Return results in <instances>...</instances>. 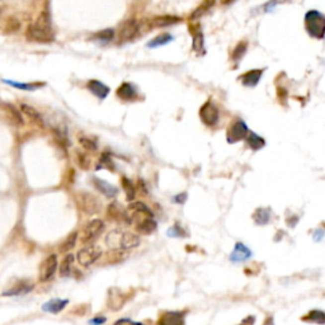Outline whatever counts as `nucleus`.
<instances>
[{
  "instance_id": "nucleus-23",
  "label": "nucleus",
  "mask_w": 325,
  "mask_h": 325,
  "mask_svg": "<svg viewBox=\"0 0 325 325\" xmlns=\"http://www.w3.org/2000/svg\"><path fill=\"white\" fill-rule=\"evenodd\" d=\"M117 95L123 100H134L137 97V91L135 86L130 83H123L117 89Z\"/></svg>"
},
{
  "instance_id": "nucleus-11",
  "label": "nucleus",
  "mask_w": 325,
  "mask_h": 325,
  "mask_svg": "<svg viewBox=\"0 0 325 325\" xmlns=\"http://www.w3.org/2000/svg\"><path fill=\"white\" fill-rule=\"evenodd\" d=\"M200 117L201 121H202L206 126L212 127V126L217 125V122H219V109H217V107L215 106L212 102H206L200 109Z\"/></svg>"
},
{
  "instance_id": "nucleus-25",
  "label": "nucleus",
  "mask_w": 325,
  "mask_h": 325,
  "mask_svg": "<svg viewBox=\"0 0 325 325\" xmlns=\"http://www.w3.org/2000/svg\"><path fill=\"white\" fill-rule=\"evenodd\" d=\"M180 20V18L174 17V15H160V17H155L154 19L152 20V26L153 27H168L171 26V24H177Z\"/></svg>"
},
{
  "instance_id": "nucleus-37",
  "label": "nucleus",
  "mask_w": 325,
  "mask_h": 325,
  "mask_svg": "<svg viewBox=\"0 0 325 325\" xmlns=\"http://www.w3.org/2000/svg\"><path fill=\"white\" fill-rule=\"evenodd\" d=\"M3 106L4 108L10 113L11 118H13V121H14L15 123H18V125H23V118L22 116H20V112H18L17 109H15V107H13L11 104H8V103H5V104H3Z\"/></svg>"
},
{
  "instance_id": "nucleus-40",
  "label": "nucleus",
  "mask_w": 325,
  "mask_h": 325,
  "mask_svg": "<svg viewBox=\"0 0 325 325\" xmlns=\"http://www.w3.org/2000/svg\"><path fill=\"white\" fill-rule=\"evenodd\" d=\"M100 162H102L103 166L108 168L111 171H114L113 162H112V157L109 155V153H104V154H102V157H100Z\"/></svg>"
},
{
  "instance_id": "nucleus-31",
  "label": "nucleus",
  "mask_w": 325,
  "mask_h": 325,
  "mask_svg": "<svg viewBox=\"0 0 325 325\" xmlns=\"http://www.w3.org/2000/svg\"><path fill=\"white\" fill-rule=\"evenodd\" d=\"M75 160H77V164L83 169V170H89L91 166V159L89 158V155L86 153L77 152L75 153Z\"/></svg>"
},
{
  "instance_id": "nucleus-19",
  "label": "nucleus",
  "mask_w": 325,
  "mask_h": 325,
  "mask_svg": "<svg viewBox=\"0 0 325 325\" xmlns=\"http://www.w3.org/2000/svg\"><path fill=\"white\" fill-rule=\"evenodd\" d=\"M20 111H22V113L24 114L26 117H28L32 122L36 123V125L40 126V127H43V118L37 109L29 106V104H24V103H23V104H20Z\"/></svg>"
},
{
  "instance_id": "nucleus-34",
  "label": "nucleus",
  "mask_w": 325,
  "mask_h": 325,
  "mask_svg": "<svg viewBox=\"0 0 325 325\" xmlns=\"http://www.w3.org/2000/svg\"><path fill=\"white\" fill-rule=\"evenodd\" d=\"M79 144L81 145V148H83L84 150H86V152H91V153L97 152V149H98L97 143H95V140L90 139V137L80 136Z\"/></svg>"
},
{
  "instance_id": "nucleus-13",
  "label": "nucleus",
  "mask_w": 325,
  "mask_h": 325,
  "mask_svg": "<svg viewBox=\"0 0 325 325\" xmlns=\"http://www.w3.org/2000/svg\"><path fill=\"white\" fill-rule=\"evenodd\" d=\"M158 325H185L183 311H165L158 320Z\"/></svg>"
},
{
  "instance_id": "nucleus-41",
  "label": "nucleus",
  "mask_w": 325,
  "mask_h": 325,
  "mask_svg": "<svg viewBox=\"0 0 325 325\" xmlns=\"http://www.w3.org/2000/svg\"><path fill=\"white\" fill-rule=\"evenodd\" d=\"M245 50H246V43L245 42H240L239 45L237 46L234 49V52H233V57H234L235 60H239V59H242V56L244 54H245Z\"/></svg>"
},
{
  "instance_id": "nucleus-26",
  "label": "nucleus",
  "mask_w": 325,
  "mask_h": 325,
  "mask_svg": "<svg viewBox=\"0 0 325 325\" xmlns=\"http://www.w3.org/2000/svg\"><path fill=\"white\" fill-rule=\"evenodd\" d=\"M121 185H122L123 192H125L126 200L129 201V202H132L135 196H136V188H135L134 183L127 177H122L121 178Z\"/></svg>"
},
{
  "instance_id": "nucleus-48",
  "label": "nucleus",
  "mask_w": 325,
  "mask_h": 325,
  "mask_svg": "<svg viewBox=\"0 0 325 325\" xmlns=\"http://www.w3.org/2000/svg\"><path fill=\"white\" fill-rule=\"evenodd\" d=\"M0 11H1V10H0Z\"/></svg>"
},
{
  "instance_id": "nucleus-4",
  "label": "nucleus",
  "mask_w": 325,
  "mask_h": 325,
  "mask_svg": "<svg viewBox=\"0 0 325 325\" xmlns=\"http://www.w3.org/2000/svg\"><path fill=\"white\" fill-rule=\"evenodd\" d=\"M78 205L79 208L88 216H94L102 211V202L94 194L89 192H81L78 196Z\"/></svg>"
},
{
  "instance_id": "nucleus-28",
  "label": "nucleus",
  "mask_w": 325,
  "mask_h": 325,
  "mask_svg": "<svg viewBox=\"0 0 325 325\" xmlns=\"http://www.w3.org/2000/svg\"><path fill=\"white\" fill-rule=\"evenodd\" d=\"M253 219L257 225H265L269 223L271 219V211L268 208H258L257 211L253 214Z\"/></svg>"
},
{
  "instance_id": "nucleus-14",
  "label": "nucleus",
  "mask_w": 325,
  "mask_h": 325,
  "mask_svg": "<svg viewBox=\"0 0 325 325\" xmlns=\"http://www.w3.org/2000/svg\"><path fill=\"white\" fill-rule=\"evenodd\" d=\"M91 183H93V185H94L95 188H97L98 191L103 194V196H106L107 198H111L112 200V198H116V197H117L118 189L116 188L114 185H112L111 183L100 179V178H98V177L93 178Z\"/></svg>"
},
{
  "instance_id": "nucleus-22",
  "label": "nucleus",
  "mask_w": 325,
  "mask_h": 325,
  "mask_svg": "<svg viewBox=\"0 0 325 325\" xmlns=\"http://www.w3.org/2000/svg\"><path fill=\"white\" fill-rule=\"evenodd\" d=\"M122 233V229H114V230L109 231L106 237V245L108 246L109 249H117V250H120V243Z\"/></svg>"
},
{
  "instance_id": "nucleus-10",
  "label": "nucleus",
  "mask_w": 325,
  "mask_h": 325,
  "mask_svg": "<svg viewBox=\"0 0 325 325\" xmlns=\"http://www.w3.org/2000/svg\"><path fill=\"white\" fill-rule=\"evenodd\" d=\"M59 267V262H57L56 254H51L46 258L40 265V281L41 282H47L55 276Z\"/></svg>"
},
{
  "instance_id": "nucleus-46",
  "label": "nucleus",
  "mask_w": 325,
  "mask_h": 325,
  "mask_svg": "<svg viewBox=\"0 0 325 325\" xmlns=\"http://www.w3.org/2000/svg\"><path fill=\"white\" fill-rule=\"evenodd\" d=\"M233 1H234V0H221V3L223 4H230L233 3Z\"/></svg>"
},
{
  "instance_id": "nucleus-17",
  "label": "nucleus",
  "mask_w": 325,
  "mask_h": 325,
  "mask_svg": "<svg viewBox=\"0 0 325 325\" xmlns=\"http://www.w3.org/2000/svg\"><path fill=\"white\" fill-rule=\"evenodd\" d=\"M86 88H88L89 91H91L95 97L99 98V99H104V98L109 94L108 86H107L106 84L98 81V80H89L88 84H86Z\"/></svg>"
},
{
  "instance_id": "nucleus-43",
  "label": "nucleus",
  "mask_w": 325,
  "mask_h": 325,
  "mask_svg": "<svg viewBox=\"0 0 325 325\" xmlns=\"http://www.w3.org/2000/svg\"><path fill=\"white\" fill-rule=\"evenodd\" d=\"M113 325H144L143 323L132 322L131 319H118Z\"/></svg>"
},
{
  "instance_id": "nucleus-21",
  "label": "nucleus",
  "mask_w": 325,
  "mask_h": 325,
  "mask_svg": "<svg viewBox=\"0 0 325 325\" xmlns=\"http://www.w3.org/2000/svg\"><path fill=\"white\" fill-rule=\"evenodd\" d=\"M69 304V300H61V299H54L49 303H46L45 305L42 306V310L46 311V313H51V314H57L63 311L64 309L66 308V305Z\"/></svg>"
},
{
  "instance_id": "nucleus-38",
  "label": "nucleus",
  "mask_w": 325,
  "mask_h": 325,
  "mask_svg": "<svg viewBox=\"0 0 325 325\" xmlns=\"http://www.w3.org/2000/svg\"><path fill=\"white\" fill-rule=\"evenodd\" d=\"M192 47L196 52L203 51V34L200 31L197 32L193 36V42H192Z\"/></svg>"
},
{
  "instance_id": "nucleus-35",
  "label": "nucleus",
  "mask_w": 325,
  "mask_h": 325,
  "mask_svg": "<svg viewBox=\"0 0 325 325\" xmlns=\"http://www.w3.org/2000/svg\"><path fill=\"white\" fill-rule=\"evenodd\" d=\"M32 290L31 285H27V283H20V285L15 286L10 290V291L4 292L3 295H6V296H11V295H19V294H24V292H28Z\"/></svg>"
},
{
  "instance_id": "nucleus-9",
  "label": "nucleus",
  "mask_w": 325,
  "mask_h": 325,
  "mask_svg": "<svg viewBox=\"0 0 325 325\" xmlns=\"http://www.w3.org/2000/svg\"><path fill=\"white\" fill-rule=\"evenodd\" d=\"M248 126L244 121L238 120L234 123H231L229 127L228 134H226V139H228L229 144H235L239 141L244 140L248 135Z\"/></svg>"
},
{
  "instance_id": "nucleus-2",
  "label": "nucleus",
  "mask_w": 325,
  "mask_h": 325,
  "mask_svg": "<svg viewBox=\"0 0 325 325\" xmlns=\"http://www.w3.org/2000/svg\"><path fill=\"white\" fill-rule=\"evenodd\" d=\"M305 26L313 37L323 38L325 32V18L318 10H310L305 15Z\"/></svg>"
},
{
  "instance_id": "nucleus-1",
  "label": "nucleus",
  "mask_w": 325,
  "mask_h": 325,
  "mask_svg": "<svg viewBox=\"0 0 325 325\" xmlns=\"http://www.w3.org/2000/svg\"><path fill=\"white\" fill-rule=\"evenodd\" d=\"M27 38L29 41L41 43H47L54 41V31H52L51 18H50L49 11H42L40 17L36 19V22L29 24L28 28H27Z\"/></svg>"
},
{
  "instance_id": "nucleus-33",
  "label": "nucleus",
  "mask_w": 325,
  "mask_h": 325,
  "mask_svg": "<svg viewBox=\"0 0 325 325\" xmlns=\"http://www.w3.org/2000/svg\"><path fill=\"white\" fill-rule=\"evenodd\" d=\"M77 240H78V233L77 231H74V233H72V234L69 235V237L64 240V243L60 245V251L65 253V251L72 250V249L75 246V244H77Z\"/></svg>"
},
{
  "instance_id": "nucleus-45",
  "label": "nucleus",
  "mask_w": 325,
  "mask_h": 325,
  "mask_svg": "<svg viewBox=\"0 0 325 325\" xmlns=\"http://www.w3.org/2000/svg\"><path fill=\"white\" fill-rule=\"evenodd\" d=\"M185 200H187V193H180L174 197V202L177 203H184Z\"/></svg>"
},
{
  "instance_id": "nucleus-20",
  "label": "nucleus",
  "mask_w": 325,
  "mask_h": 325,
  "mask_svg": "<svg viewBox=\"0 0 325 325\" xmlns=\"http://www.w3.org/2000/svg\"><path fill=\"white\" fill-rule=\"evenodd\" d=\"M125 258V254H123V250H117V249H109L107 253L100 255V262L102 264H114V263H118L121 260H123Z\"/></svg>"
},
{
  "instance_id": "nucleus-24",
  "label": "nucleus",
  "mask_w": 325,
  "mask_h": 325,
  "mask_svg": "<svg viewBox=\"0 0 325 325\" xmlns=\"http://www.w3.org/2000/svg\"><path fill=\"white\" fill-rule=\"evenodd\" d=\"M262 74H263L262 70H250V72H248L246 74L243 75L240 79H242V83L245 86H255L258 83H259Z\"/></svg>"
},
{
  "instance_id": "nucleus-30",
  "label": "nucleus",
  "mask_w": 325,
  "mask_h": 325,
  "mask_svg": "<svg viewBox=\"0 0 325 325\" xmlns=\"http://www.w3.org/2000/svg\"><path fill=\"white\" fill-rule=\"evenodd\" d=\"M248 137H245L246 139V143H248L249 148L253 149V150H259V149H262L263 146L265 145V141L263 137H260L259 135L254 134V132H250L249 135H246Z\"/></svg>"
},
{
  "instance_id": "nucleus-18",
  "label": "nucleus",
  "mask_w": 325,
  "mask_h": 325,
  "mask_svg": "<svg viewBox=\"0 0 325 325\" xmlns=\"http://www.w3.org/2000/svg\"><path fill=\"white\" fill-rule=\"evenodd\" d=\"M250 257H251V251L249 250L244 244H242V243H237V245H235L234 250H233V253H231L230 255V259L231 262L239 263V262H244V260H246Z\"/></svg>"
},
{
  "instance_id": "nucleus-29",
  "label": "nucleus",
  "mask_w": 325,
  "mask_h": 325,
  "mask_svg": "<svg viewBox=\"0 0 325 325\" xmlns=\"http://www.w3.org/2000/svg\"><path fill=\"white\" fill-rule=\"evenodd\" d=\"M73 263H74V255L70 253L64 258L63 262H61L60 264V269H59V272H60L61 277H69L70 274H72Z\"/></svg>"
},
{
  "instance_id": "nucleus-47",
  "label": "nucleus",
  "mask_w": 325,
  "mask_h": 325,
  "mask_svg": "<svg viewBox=\"0 0 325 325\" xmlns=\"http://www.w3.org/2000/svg\"><path fill=\"white\" fill-rule=\"evenodd\" d=\"M243 325H245V323H243Z\"/></svg>"
},
{
  "instance_id": "nucleus-36",
  "label": "nucleus",
  "mask_w": 325,
  "mask_h": 325,
  "mask_svg": "<svg viewBox=\"0 0 325 325\" xmlns=\"http://www.w3.org/2000/svg\"><path fill=\"white\" fill-rule=\"evenodd\" d=\"M20 29V22L17 18H9L5 24L6 33H17Z\"/></svg>"
},
{
  "instance_id": "nucleus-12",
  "label": "nucleus",
  "mask_w": 325,
  "mask_h": 325,
  "mask_svg": "<svg viewBox=\"0 0 325 325\" xmlns=\"http://www.w3.org/2000/svg\"><path fill=\"white\" fill-rule=\"evenodd\" d=\"M140 32V26L136 19H129L123 24L120 32V40L122 42H129L134 38L137 37V34Z\"/></svg>"
},
{
  "instance_id": "nucleus-6",
  "label": "nucleus",
  "mask_w": 325,
  "mask_h": 325,
  "mask_svg": "<svg viewBox=\"0 0 325 325\" xmlns=\"http://www.w3.org/2000/svg\"><path fill=\"white\" fill-rule=\"evenodd\" d=\"M102 253V248H100L99 245L89 244V245L84 246V248H81L77 253L78 263H79L81 267H89V265H91L93 263H95L99 259Z\"/></svg>"
},
{
  "instance_id": "nucleus-39",
  "label": "nucleus",
  "mask_w": 325,
  "mask_h": 325,
  "mask_svg": "<svg viewBox=\"0 0 325 325\" xmlns=\"http://www.w3.org/2000/svg\"><path fill=\"white\" fill-rule=\"evenodd\" d=\"M4 83L9 84V85L14 86V88H18V89H24V90H33V89H36L37 86V84H20V83H14V81H11V80H4Z\"/></svg>"
},
{
  "instance_id": "nucleus-44",
  "label": "nucleus",
  "mask_w": 325,
  "mask_h": 325,
  "mask_svg": "<svg viewBox=\"0 0 325 325\" xmlns=\"http://www.w3.org/2000/svg\"><path fill=\"white\" fill-rule=\"evenodd\" d=\"M106 318L103 317H98V318H94V319H91L90 322H89V325H102L106 323Z\"/></svg>"
},
{
  "instance_id": "nucleus-5",
  "label": "nucleus",
  "mask_w": 325,
  "mask_h": 325,
  "mask_svg": "<svg viewBox=\"0 0 325 325\" xmlns=\"http://www.w3.org/2000/svg\"><path fill=\"white\" fill-rule=\"evenodd\" d=\"M104 231V223L100 219H93L90 220L88 224L83 228L81 234H80V242L83 244H91V243L97 240L98 238L102 235Z\"/></svg>"
},
{
  "instance_id": "nucleus-3",
  "label": "nucleus",
  "mask_w": 325,
  "mask_h": 325,
  "mask_svg": "<svg viewBox=\"0 0 325 325\" xmlns=\"http://www.w3.org/2000/svg\"><path fill=\"white\" fill-rule=\"evenodd\" d=\"M131 291H123L121 288L111 287L107 292V309L111 311H120L126 305V303L131 299Z\"/></svg>"
},
{
  "instance_id": "nucleus-42",
  "label": "nucleus",
  "mask_w": 325,
  "mask_h": 325,
  "mask_svg": "<svg viewBox=\"0 0 325 325\" xmlns=\"http://www.w3.org/2000/svg\"><path fill=\"white\" fill-rule=\"evenodd\" d=\"M95 37L103 41H109L112 37H113V31H112V29H106V31H102L99 32V33L95 34Z\"/></svg>"
},
{
  "instance_id": "nucleus-32",
  "label": "nucleus",
  "mask_w": 325,
  "mask_h": 325,
  "mask_svg": "<svg viewBox=\"0 0 325 325\" xmlns=\"http://www.w3.org/2000/svg\"><path fill=\"white\" fill-rule=\"evenodd\" d=\"M173 40H174V37L169 33L159 34L158 37H155L154 40H152L150 42L148 43V47H150V49H152V47H159V46L166 45V43L171 42Z\"/></svg>"
},
{
  "instance_id": "nucleus-15",
  "label": "nucleus",
  "mask_w": 325,
  "mask_h": 325,
  "mask_svg": "<svg viewBox=\"0 0 325 325\" xmlns=\"http://www.w3.org/2000/svg\"><path fill=\"white\" fill-rule=\"evenodd\" d=\"M140 245V237L131 231H123L121 237L120 250H131Z\"/></svg>"
},
{
  "instance_id": "nucleus-16",
  "label": "nucleus",
  "mask_w": 325,
  "mask_h": 325,
  "mask_svg": "<svg viewBox=\"0 0 325 325\" xmlns=\"http://www.w3.org/2000/svg\"><path fill=\"white\" fill-rule=\"evenodd\" d=\"M157 228L158 224L154 220V217L141 220V221L135 223V230H136L137 234L140 235H152L153 233H155Z\"/></svg>"
},
{
  "instance_id": "nucleus-27",
  "label": "nucleus",
  "mask_w": 325,
  "mask_h": 325,
  "mask_svg": "<svg viewBox=\"0 0 325 325\" xmlns=\"http://www.w3.org/2000/svg\"><path fill=\"white\" fill-rule=\"evenodd\" d=\"M303 322H308V323H317V324H325V314L323 313L322 310H311L309 311L308 314L304 315Z\"/></svg>"
},
{
  "instance_id": "nucleus-7",
  "label": "nucleus",
  "mask_w": 325,
  "mask_h": 325,
  "mask_svg": "<svg viewBox=\"0 0 325 325\" xmlns=\"http://www.w3.org/2000/svg\"><path fill=\"white\" fill-rule=\"evenodd\" d=\"M126 210H127V214H129L132 223H137V221H141V220L154 217V214L150 210V207L146 203L141 202V201L131 202Z\"/></svg>"
},
{
  "instance_id": "nucleus-8",
  "label": "nucleus",
  "mask_w": 325,
  "mask_h": 325,
  "mask_svg": "<svg viewBox=\"0 0 325 325\" xmlns=\"http://www.w3.org/2000/svg\"><path fill=\"white\" fill-rule=\"evenodd\" d=\"M106 216L108 217L111 221H114V223L126 224V225L132 224L131 219H130L129 214H127V210H126L120 202H117V201H113L112 203H109L108 207H107Z\"/></svg>"
}]
</instances>
